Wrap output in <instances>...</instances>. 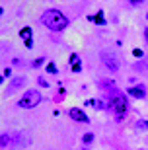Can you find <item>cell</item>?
<instances>
[{
    "label": "cell",
    "instance_id": "1",
    "mask_svg": "<svg viewBox=\"0 0 148 150\" xmlns=\"http://www.w3.org/2000/svg\"><path fill=\"white\" fill-rule=\"evenodd\" d=\"M41 23H43L45 28H49L51 31H62V29L68 25V20L62 12L59 10H47L41 16Z\"/></svg>",
    "mask_w": 148,
    "mask_h": 150
},
{
    "label": "cell",
    "instance_id": "2",
    "mask_svg": "<svg viewBox=\"0 0 148 150\" xmlns=\"http://www.w3.org/2000/svg\"><path fill=\"white\" fill-rule=\"evenodd\" d=\"M39 101H41V94H39L37 90H28L25 94L20 98V107H23V109H33L35 105H39Z\"/></svg>",
    "mask_w": 148,
    "mask_h": 150
},
{
    "label": "cell",
    "instance_id": "3",
    "mask_svg": "<svg viewBox=\"0 0 148 150\" xmlns=\"http://www.w3.org/2000/svg\"><path fill=\"white\" fill-rule=\"evenodd\" d=\"M111 107H113V111L117 113V117H123L127 111H129L127 98H125V96H121V94H117L115 98H111Z\"/></svg>",
    "mask_w": 148,
    "mask_h": 150
},
{
    "label": "cell",
    "instance_id": "4",
    "mask_svg": "<svg viewBox=\"0 0 148 150\" xmlns=\"http://www.w3.org/2000/svg\"><path fill=\"white\" fill-rule=\"evenodd\" d=\"M101 61H103V64L109 68L111 72H117V70H119V59H117L115 55H111L109 51H103V53H101Z\"/></svg>",
    "mask_w": 148,
    "mask_h": 150
},
{
    "label": "cell",
    "instance_id": "5",
    "mask_svg": "<svg viewBox=\"0 0 148 150\" xmlns=\"http://www.w3.org/2000/svg\"><path fill=\"white\" fill-rule=\"evenodd\" d=\"M68 115L74 119V121H82V123H88L90 119H88V115L82 111V109H78V107H72L70 111H68Z\"/></svg>",
    "mask_w": 148,
    "mask_h": 150
},
{
    "label": "cell",
    "instance_id": "6",
    "mask_svg": "<svg viewBox=\"0 0 148 150\" xmlns=\"http://www.w3.org/2000/svg\"><path fill=\"white\" fill-rule=\"evenodd\" d=\"M129 96L131 98H137V100H142L144 96H146V90L142 86H132V88H129Z\"/></svg>",
    "mask_w": 148,
    "mask_h": 150
},
{
    "label": "cell",
    "instance_id": "7",
    "mask_svg": "<svg viewBox=\"0 0 148 150\" xmlns=\"http://www.w3.org/2000/svg\"><path fill=\"white\" fill-rule=\"evenodd\" d=\"M90 105L98 107V109H109L111 103H109V101H103V100H93V101H90Z\"/></svg>",
    "mask_w": 148,
    "mask_h": 150
},
{
    "label": "cell",
    "instance_id": "8",
    "mask_svg": "<svg viewBox=\"0 0 148 150\" xmlns=\"http://www.w3.org/2000/svg\"><path fill=\"white\" fill-rule=\"evenodd\" d=\"M70 62H72V70H74V72H80L82 64L78 62V55H72V57H70Z\"/></svg>",
    "mask_w": 148,
    "mask_h": 150
},
{
    "label": "cell",
    "instance_id": "9",
    "mask_svg": "<svg viewBox=\"0 0 148 150\" xmlns=\"http://www.w3.org/2000/svg\"><path fill=\"white\" fill-rule=\"evenodd\" d=\"M23 82H25V80H23L22 76H20V78H14V80H12V86H10V92H14L16 88H20V86H23Z\"/></svg>",
    "mask_w": 148,
    "mask_h": 150
},
{
    "label": "cell",
    "instance_id": "10",
    "mask_svg": "<svg viewBox=\"0 0 148 150\" xmlns=\"http://www.w3.org/2000/svg\"><path fill=\"white\" fill-rule=\"evenodd\" d=\"M20 37H22L23 41H29V39H31V29H29V28H23L22 31H20Z\"/></svg>",
    "mask_w": 148,
    "mask_h": 150
},
{
    "label": "cell",
    "instance_id": "11",
    "mask_svg": "<svg viewBox=\"0 0 148 150\" xmlns=\"http://www.w3.org/2000/svg\"><path fill=\"white\" fill-rule=\"evenodd\" d=\"M90 20H92V22H96V23H105V20H103V12H98L96 16H90Z\"/></svg>",
    "mask_w": 148,
    "mask_h": 150
},
{
    "label": "cell",
    "instance_id": "12",
    "mask_svg": "<svg viewBox=\"0 0 148 150\" xmlns=\"http://www.w3.org/2000/svg\"><path fill=\"white\" fill-rule=\"evenodd\" d=\"M0 146H2V148L10 146V134H2V137H0Z\"/></svg>",
    "mask_w": 148,
    "mask_h": 150
},
{
    "label": "cell",
    "instance_id": "13",
    "mask_svg": "<svg viewBox=\"0 0 148 150\" xmlns=\"http://www.w3.org/2000/svg\"><path fill=\"white\" fill-rule=\"evenodd\" d=\"M92 140H93V134L92 133H88V134H84V137H82V142H84V144H90Z\"/></svg>",
    "mask_w": 148,
    "mask_h": 150
},
{
    "label": "cell",
    "instance_id": "14",
    "mask_svg": "<svg viewBox=\"0 0 148 150\" xmlns=\"http://www.w3.org/2000/svg\"><path fill=\"white\" fill-rule=\"evenodd\" d=\"M47 72H51V74H57V67L53 64V62H49V64H47Z\"/></svg>",
    "mask_w": 148,
    "mask_h": 150
},
{
    "label": "cell",
    "instance_id": "15",
    "mask_svg": "<svg viewBox=\"0 0 148 150\" xmlns=\"http://www.w3.org/2000/svg\"><path fill=\"white\" fill-rule=\"evenodd\" d=\"M37 82H39V86H43V88H47V86H49V82H47L45 78H39Z\"/></svg>",
    "mask_w": 148,
    "mask_h": 150
},
{
    "label": "cell",
    "instance_id": "16",
    "mask_svg": "<svg viewBox=\"0 0 148 150\" xmlns=\"http://www.w3.org/2000/svg\"><path fill=\"white\" fill-rule=\"evenodd\" d=\"M132 53H135V57H142V51H140V49H135Z\"/></svg>",
    "mask_w": 148,
    "mask_h": 150
},
{
    "label": "cell",
    "instance_id": "17",
    "mask_svg": "<svg viewBox=\"0 0 148 150\" xmlns=\"http://www.w3.org/2000/svg\"><path fill=\"white\" fill-rule=\"evenodd\" d=\"M129 2H131V4H135V6H137V4H142L144 0H129Z\"/></svg>",
    "mask_w": 148,
    "mask_h": 150
},
{
    "label": "cell",
    "instance_id": "18",
    "mask_svg": "<svg viewBox=\"0 0 148 150\" xmlns=\"http://www.w3.org/2000/svg\"><path fill=\"white\" fill-rule=\"evenodd\" d=\"M144 37H146V41H148V28L144 29Z\"/></svg>",
    "mask_w": 148,
    "mask_h": 150
},
{
    "label": "cell",
    "instance_id": "19",
    "mask_svg": "<svg viewBox=\"0 0 148 150\" xmlns=\"http://www.w3.org/2000/svg\"><path fill=\"white\" fill-rule=\"evenodd\" d=\"M146 20H148V16H146Z\"/></svg>",
    "mask_w": 148,
    "mask_h": 150
}]
</instances>
